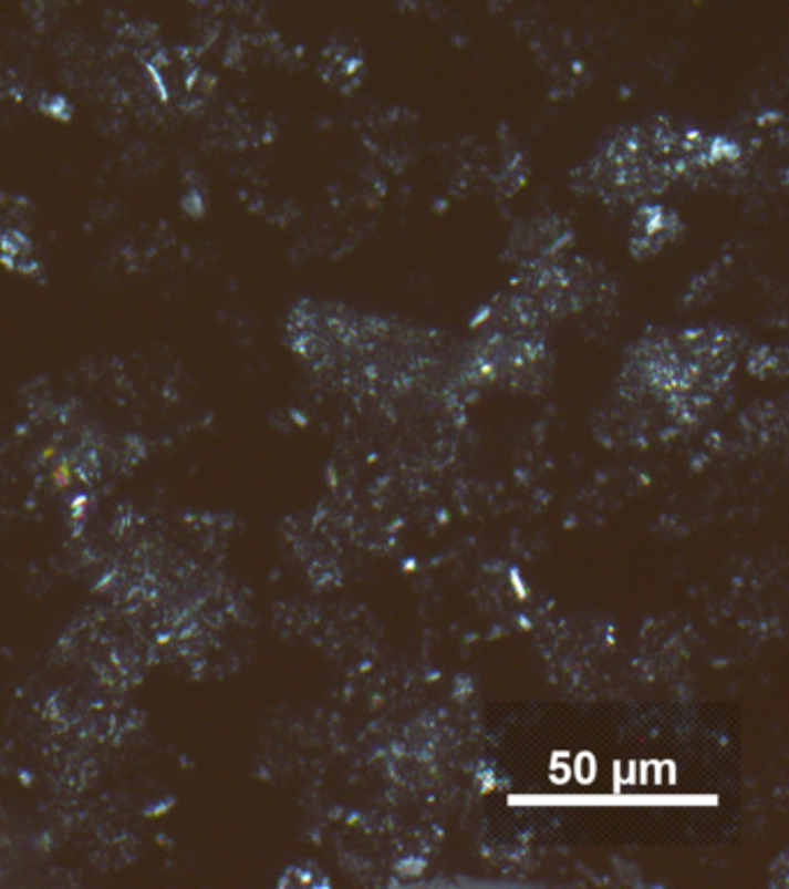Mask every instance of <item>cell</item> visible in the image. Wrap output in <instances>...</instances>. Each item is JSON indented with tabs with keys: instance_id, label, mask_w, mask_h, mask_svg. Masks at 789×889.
<instances>
[{
	"instance_id": "obj_1",
	"label": "cell",
	"mask_w": 789,
	"mask_h": 889,
	"mask_svg": "<svg viewBox=\"0 0 789 889\" xmlns=\"http://www.w3.org/2000/svg\"><path fill=\"white\" fill-rule=\"evenodd\" d=\"M72 477H74V471H72V466L68 462H54V471H51V482H54L59 489H68L72 485Z\"/></svg>"
},
{
	"instance_id": "obj_2",
	"label": "cell",
	"mask_w": 789,
	"mask_h": 889,
	"mask_svg": "<svg viewBox=\"0 0 789 889\" xmlns=\"http://www.w3.org/2000/svg\"><path fill=\"white\" fill-rule=\"evenodd\" d=\"M59 459V449L54 447V445H46L42 452H40V464H54Z\"/></svg>"
}]
</instances>
